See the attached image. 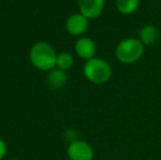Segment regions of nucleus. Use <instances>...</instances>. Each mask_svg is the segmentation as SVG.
Here are the masks:
<instances>
[{"label":"nucleus","instance_id":"1","mask_svg":"<svg viewBox=\"0 0 161 160\" xmlns=\"http://www.w3.org/2000/svg\"><path fill=\"white\" fill-rule=\"evenodd\" d=\"M29 58L31 64L38 70L49 71L56 68L57 53L54 47L47 42H36L31 47Z\"/></svg>","mask_w":161,"mask_h":160},{"label":"nucleus","instance_id":"2","mask_svg":"<svg viewBox=\"0 0 161 160\" xmlns=\"http://www.w3.org/2000/svg\"><path fill=\"white\" fill-rule=\"evenodd\" d=\"M83 75L91 82L102 85L110 80L112 76V68L104 59L93 57L86 62L83 66Z\"/></svg>","mask_w":161,"mask_h":160},{"label":"nucleus","instance_id":"3","mask_svg":"<svg viewBox=\"0 0 161 160\" xmlns=\"http://www.w3.org/2000/svg\"><path fill=\"white\" fill-rule=\"evenodd\" d=\"M144 54V44L137 39H125L119 43L115 51L116 58L123 64H133L139 60Z\"/></svg>","mask_w":161,"mask_h":160},{"label":"nucleus","instance_id":"4","mask_svg":"<svg viewBox=\"0 0 161 160\" xmlns=\"http://www.w3.org/2000/svg\"><path fill=\"white\" fill-rule=\"evenodd\" d=\"M67 155L70 160H92L94 157V152L89 143L76 139L70 141L67 148Z\"/></svg>","mask_w":161,"mask_h":160},{"label":"nucleus","instance_id":"5","mask_svg":"<svg viewBox=\"0 0 161 160\" xmlns=\"http://www.w3.org/2000/svg\"><path fill=\"white\" fill-rule=\"evenodd\" d=\"M88 26H89V19H87L80 12L71 14L66 21V30L72 36H81L85 34L88 30Z\"/></svg>","mask_w":161,"mask_h":160},{"label":"nucleus","instance_id":"6","mask_svg":"<svg viewBox=\"0 0 161 160\" xmlns=\"http://www.w3.org/2000/svg\"><path fill=\"white\" fill-rule=\"evenodd\" d=\"M105 0H78L79 11L87 19H97L104 9Z\"/></svg>","mask_w":161,"mask_h":160},{"label":"nucleus","instance_id":"7","mask_svg":"<svg viewBox=\"0 0 161 160\" xmlns=\"http://www.w3.org/2000/svg\"><path fill=\"white\" fill-rule=\"evenodd\" d=\"M75 51L79 57L87 62V60L93 58L96 55V43L89 37H80L75 44Z\"/></svg>","mask_w":161,"mask_h":160},{"label":"nucleus","instance_id":"8","mask_svg":"<svg viewBox=\"0 0 161 160\" xmlns=\"http://www.w3.org/2000/svg\"><path fill=\"white\" fill-rule=\"evenodd\" d=\"M47 73L48 74H47L46 81H47V85L52 89H60L67 82V74H66V71L57 68V67L47 71Z\"/></svg>","mask_w":161,"mask_h":160},{"label":"nucleus","instance_id":"9","mask_svg":"<svg viewBox=\"0 0 161 160\" xmlns=\"http://www.w3.org/2000/svg\"><path fill=\"white\" fill-rule=\"evenodd\" d=\"M159 37V31L156 26L151 24L142 26V30L139 31V41L144 45H151L155 44Z\"/></svg>","mask_w":161,"mask_h":160},{"label":"nucleus","instance_id":"10","mask_svg":"<svg viewBox=\"0 0 161 160\" xmlns=\"http://www.w3.org/2000/svg\"><path fill=\"white\" fill-rule=\"evenodd\" d=\"M140 0H116V8L122 14H131L137 10Z\"/></svg>","mask_w":161,"mask_h":160},{"label":"nucleus","instance_id":"11","mask_svg":"<svg viewBox=\"0 0 161 160\" xmlns=\"http://www.w3.org/2000/svg\"><path fill=\"white\" fill-rule=\"evenodd\" d=\"M74 65V57L70 53L63 52L57 54V59H56V67L64 71L69 70Z\"/></svg>","mask_w":161,"mask_h":160},{"label":"nucleus","instance_id":"12","mask_svg":"<svg viewBox=\"0 0 161 160\" xmlns=\"http://www.w3.org/2000/svg\"><path fill=\"white\" fill-rule=\"evenodd\" d=\"M6 154H7V144L0 138V160L3 159Z\"/></svg>","mask_w":161,"mask_h":160},{"label":"nucleus","instance_id":"13","mask_svg":"<svg viewBox=\"0 0 161 160\" xmlns=\"http://www.w3.org/2000/svg\"><path fill=\"white\" fill-rule=\"evenodd\" d=\"M10 160H17V159H10Z\"/></svg>","mask_w":161,"mask_h":160}]
</instances>
